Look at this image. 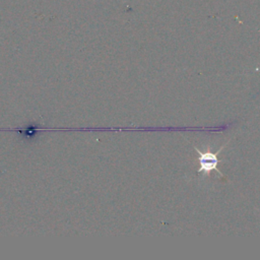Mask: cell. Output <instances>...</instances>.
Segmentation results:
<instances>
[{
	"mask_svg": "<svg viewBox=\"0 0 260 260\" xmlns=\"http://www.w3.org/2000/svg\"><path fill=\"white\" fill-rule=\"evenodd\" d=\"M225 146L222 145L215 153L210 152V151H206V152H202L201 150H199L197 147H194L195 150L198 152L199 156H198V161H199V169H198V173H203L204 176H209L211 171H216L220 176L223 177V174L218 170L217 165L219 162L218 158H217V153L220 152V150Z\"/></svg>",
	"mask_w": 260,
	"mask_h": 260,
	"instance_id": "cell-1",
	"label": "cell"
}]
</instances>
